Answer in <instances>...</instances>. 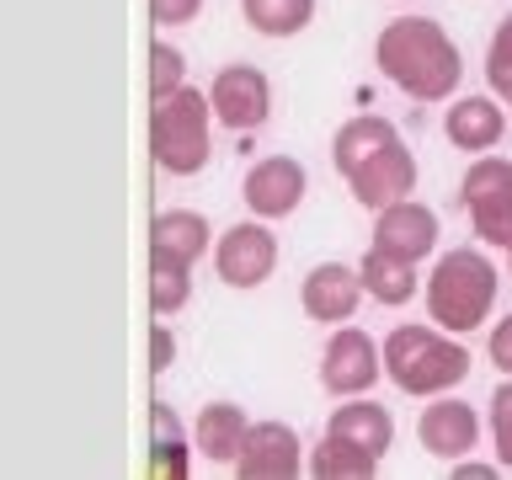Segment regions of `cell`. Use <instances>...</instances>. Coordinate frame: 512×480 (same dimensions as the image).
<instances>
[{
	"label": "cell",
	"mask_w": 512,
	"mask_h": 480,
	"mask_svg": "<svg viewBox=\"0 0 512 480\" xmlns=\"http://www.w3.org/2000/svg\"><path fill=\"white\" fill-rule=\"evenodd\" d=\"M374 64L411 102H448V96H459V80H464V54L448 38V27L432 22V16H411V11L379 27Z\"/></svg>",
	"instance_id": "cell-1"
},
{
	"label": "cell",
	"mask_w": 512,
	"mask_h": 480,
	"mask_svg": "<svg viewBox=\"0 0 512 480\" xmlns=\"http://www.w3.org/2000/svg\"><path fill=\"white\" fill-rule=\"evenodd\" d=\"M384 379H390L400 395H416V400L448 395L454 384L470 379V347L443 326L400 320V326L384 336Z\"/></svg>",
	"instance_id": "cell-2"
},
{
	"label": "cell",
	"mask_w": 512,
	"mask_h": 480,
	"mask_svg": "<svg viewBox=\"0 0 512 480\" xmlns=\"http://www.w3.org/2000/svg\"><path fill=\"white\" fill-rule=\"evenodd\" d=\"M496 294H502V272L480 246L443 251L427 272V320L454 336H470L491 320Z\"/></svg>",
	"instance_id": "cell-3"
},
{
	"label": "cell",
	"mask_w": 512,
	"mask_h": 480,
	"mask_svg": "<svg viewBox=\"0 0 512 480\" xmlns=\"http://www.w3.org/2000/svg\"><path fill=\"white\" fill-rule=\"evenodd\" d=\"M214 102L208 91L176 86L150 107V155L166 176H198L214 155Z\"/></svg>",
	"instance_id": "cell-4"
},
{
	"label": "cell",
	"mask_w": 512,
	"mask_h": 480,
	"mask_svg": "<svg viewBox=\"0 0 512 480\" xmlns=\"http://www.w3.org/2000/svg\"><path fill=\"white\" fill-rule=\"evenodd\" d=\"M459 203L470 214L480 246H507L512 240V160L507 155H470L459 176Z\"/></svg>",
	"instance_id": "cell-5"
},
{
	"label": "cell",
	"mask_w": 512,
	"mask_h": 480,
	"mask_svg": "<svg viewBox=\"0 0 512 480\" xmlns=\"http://www.w3.org/2000/svg\"><path fill=\"white\" fill-rule=\"evenodd\" d=\"M384 374V347L363 326H331L326 347H320V390L331 400L368 395Z\"/></svg>",
	"instance_id": "cell-6"
},
{
	"label": "cell",
	"mask_w": 512,
	"mask_h": 480,
	"mask_svg": "<svg viewBox=\"0 0 512 480\" xmlns=\"http://www.w3.org/2000/svg\"><path fill=\"white\" fill-rule=\"evenodd\" d=\"M278 235L267 230V219H240L214 240V272L224 288H262L278 272Z\"/></svg>",
	"instance_id": "cell-7"
},
{
	"label": "cell",
	"mask_w": 512,
	"mask_h": 480,
	"mask_svg": "<svg viewBox=\"0 0 512 480\" xmlns=\"http://www.w3.org/2000/svg\"><path fill=\"white\" fill-rule=\"evenodd\" d=\"M208 102H214L219 128L251 134V128H262L272 118V80L256 64H224L214 75V86H208Z\"/></svg>",
	"instance_id": "cell-8"
},
{
	"label": "cell",
	"mask_w": 512,
	"mask_h": 480,
	"mask_svg": "<svg viewBox=\"0 0 512 480\" xmlns=\"http://www.w3.org/2000/svg\"><path fill=\"white\" fill-rule=\"evenodd\" d=\"M304 192H310V176H304V166L294 155H262L246 176H240V203L267 224L299 214Z\"/></svg>",
	"instance_id": "cell-9"
},
{
	"label": "cell",
	"mask_w": 512,
	"mask_h": 480,
	"mask_svg": "<svg viewBox=\"0 0 512 480\" xmlns=\"http://www.w3.org/2000/svg\"><path fill=\"white\" fill-rule=\"evenodd\" d=\"M342 182H347V192L368 208V214H379L384 203H400V198L416 192V155H411L406 139H390L384 150L368 155L363 166H352Z\"/></svg>",
	"instance_id": "cell-10"
},
{
	"label": "cell",
	"mask_w": 512,
	"mask_h": 480,
	"mask_svg": "<svg viewBox=\"0 0 512 480\" xmlns=\"http://www.w3.org/2000/svg\"><path fill=\"white\" fill-rule=\"evenodd\" d=\"M363 299H368L363 272L347 262H315L299 283V310L310 320H320V326H347Z\"/></svg>",
	"instance_id": "cell-11"
},
{
	"label": "cell",
	"mask_w": 512,
	"mask_h": 480,
	"mask_svg": "<svg viewBox=\"0 0 512 480\" xmlns=\"http://www.w3.org/2000/svg\"><path fill=\"white\" fill-rule=\"evenodd\" d=\"M416 443L427 448L432 459H464L480 448V411L459 395H432L422 416H416Z\"/></svg>",
	"instance_id": "cell-12"
},
{
	"label": "cell",
	"mask_w": 512,
	"mask_h": 480,
	"mask_svg": "<svg viewBox=\"0 0 512 480\" xmlns=\"http://www.w3.org/2000/svg\"><path fill=\"white\" fill-rule=\"evenodd\" d=\"M310 464V448L299 443V432L288 422H251L246 448L235 459L240 480H294Z\"/></svg>",
	"instance_id": "cell-13"
},
{
	"label": "cell",
	"mask_w": 512,
	"mask_h": 480,
	"mask_svg": "<svg viewBox=\"0 0 512 480\" xmlns=\"http://www.w3.org/2000/svg\"><path fill=\"white\" fill-rule=\"evenodd\" d=\"M368 246L400 256V262H416L422 267L432 251H438V214L416 198H400V203H384L374 214V240Z\"/></svg>",
	"instance_id": "cell-14"
},
{
	"label": "cell",
	"mask_w": 512,
	"mask_h": 480,
	"mask_svg": "<svg viewBox=\"0 0 512 480\" xmlns=\"http://www.w3.org/2000/svg\"><path fill=\"white\" fill-rule=\"evenodd\" d=\"M507 118L512 112L496 102V91H470V96H448V112H443V139L464 155H486L502 144L507 134Z\"/></svg>",
	"instance_id": "cell-15"
},
{
	"label": "cell",
	"mask_w": 512,
	"mask_h": 480,
	"mask_svg": "<svg viewBox=\"0 0 512 480\" xmlns=\"http://www.w3.org/2000/svg\"><path fill=\"white\" fill-rule=\"evenodd\" d=\"M326 432L368 448L374 459H384L395 448V416H390V406H379V400H368V395H347L342 406L326 416Z\"/></svg>",
	"instance_id": "cell-16"
},
{
	"label": "cell",
	"mask_w": 512,
	"mask_h": 480,
	"mask_svg": "<svg viewBox=\"0 0 512 480\" xmlns=\"http://www.w3.org/2000/svg\"><path fill=\"white\" fill-rule=\"evenodd\" d=\"M246 432H251V416L235 400H208L198 411V422H192V443H198V454L208 464H230L235 470L240 448H246Z\"/></svg>",
	"instance_id": "cell-17"
},
{
	"label": "cell",
	"mask_w": 512,
	"mask_h": 480,
	"mask_svg": "<svg viewBox=\"0 0 512 480\" xmlns=\"http://www.w3.org/2000/svg\"><path fill=\"white\" fill-rule=\"evenodd\" d=\"M358 272H363V288L368 299L384 304V310H400V304H411L416 294H422V272H416V262H400V256L368 246L358 256Z\"/></svg>",
	"instance_id": "cell-18"
},
{
	"label": "cell",
	"mask_w": 512,
	"mask_h": 480,
	"mask_svg": "<svg viewBox=\"0 0 512 480\" xmlns=\"http://www.w3.org/2000/svg\"><path fill=\"white\" fill-rule=\"evenodd\" d=\"M150 246L198 267L203 256L214 251V224H208L198 208H166V214H155V224H150Z\"/></svg>",
	"instance_id": "cell-19"
},
{
	"label": "cell",
	"mask_w": 512,
	"mask_h": 480,
	"mask_svg": "<svg viewBox=\"0 0 512 480\" xmlns=\"http://www.w3.org/2000/svg\"><path fill=\"white\" fill-rule=\"evenodd\" d=\"M390 139H400V128L390 118H379V112H358V118H347L331 134V166H336V176H347L352 166H363V160L374 150H384Z\"/></svg>",
	"instance_id": "cell-20"
},
{
	"label": "cell",
	"mask_w": 512,
	"mask_h": 480,
	"mask_svg": "<svg viewBox=\"0 0 512 480\" xmlns=\"http://www.w3.org/2000/svg\"><path fill=\"white\" fill-rule=\"evenodd\" d=\"M187 448H198V443H187V432L182 422H176V411L166 406V400H150V475H171V480H182L192 470V454Z\"/></svg>",
	"instance_id": "cell-21"
},
{
	"label": "cell",
	"mask_w": 512,
	"mask_h": 480,
	"mask_svg": "<svg viewBox=\"0 0 512 480\" xmlns=\"http://www.w3.org/2000/svg\"><path fill=\"white\" fill-rule=\"evenodd\" d=\"M379 464H384V459H374L368 448H358V443H347V438H336V432H326V438L310 448L304 475H315V480H374Z\"/></svg>",
	"instance_id": "cell-22"
},
{
	"label": "cell",
	"mask_w": 512,
	"mask_h": 480,
	"mask_svg": "<svg viewBox=\"0 0 512 480\" xmlns=\"http://www.w3.org/2000/svg\"><path fill=\"white\" fill-rule=\"evenodd\" d=\"M187 299H192V262L150 246V310L171 320L187 310Z\"/></svg>",
	"instance_id": "cell-23"
},
{
	"label": "cell",
	"mask_w": 512,
	"mask_h": 480,
	"mask_svg": "<svg viewBox=\"0 0 512 480\" xmlns=\"http://www.w3.org/2000/svg\"><path fill=\"white\" fill-rule=\"evenodd\" d=\"M315 6L320 0H240V16L262 38H299L315 22Z\"/></svg>",
	"instance_id": "cell-24"
},
{
	"label": "cell",
	"mask_w": 512,
	"mask_h": 480,
	"mask_svg": "<svg viewBox=\"0 0 512 480\" xmlns=\"http://www.w3.org/2000/svg\"><path fill=\"white\" fill-rule=\"evenodd\" d=\"M176 86H187V54L166 38L150 43V102H160V96H171Z\"/></svg>",
	"instance_id": "cell-25"
},
{
	"label": "cell",
	"mask_w": 512,
	"mask_h": 480,
	"mask_svg": "<svg viewBox=\"0 0 512 480\" xmlns=\"http://www.w3.org/2000/svg\"><path fill=\"white\" fill-rule=\"evenodd\" d=\"M486 427H491V448H496V459H502V470H512V374H502V384L491 390Z\"/></svg>",
	"instance_id": "cell-26"
},
{
	"label": "cell",
	"mask_w": 512,
	"mask_h": 480,
	"mask_svg": "<svg viewBox=\"0 0 512 480\" xmlns=\"http://www.w3.org/2000/svg\"><path fill=\"white\" fill-rule=\"evenodd\" d=\"M486 80H491V91L502 96H512V11L496 22V32H491V48H486Z\"/></svg>",
	"instance_id": "cell-27"
},
{
	"label": "cell",
	"mask_w": 512,
	"mask_h": 480,
	"mask_svg": "<svg viewBox=\"0 0 512 480\" xmlns=\"http://www.w3.org/2000/svg\"><path fill=\"white\" fill-rule=\"evenodd\" d=\"M198 11H203V0H150L155 27H187V22H198Z\"/></svg>",
	"instance_id": "cell-28"
},
{
	"label": "cell",
	"mask_w": 512,
	"mask_h": 480,
	"mask_svg": "<svg viewBox=\"0 0 512 480\" xmlns=\"http://www.w3.org/2000/svg\"><path fill=\"white\" fill-rule=\"evenodd\" d=\"M171 363H176V336L166 326V315H155V326H150V374H166Z\"/></svg>",
	"instance_id": "cell-29"
},
{
	"label": "cell",
	"mask_w": 512,
	"mask_h": 480,
	"mask_svg": "<svg viewBox=\"0 0 512 480\" xmlns=\"http://www.w3.org/2000/svg\"><path fill=\"white\" fill-rule=\"evenodd\" d=\"M486 358H491L496 374H512V315H502V320L491 326V336H486Z\"/></svg>",
	"instance_id": "cell-30"
},
{
	"label": "cell",
	"mask_w": 512,
	"mask_h": 480,
	"mask_svg": "<svg viewBox=\"0 0 512 480\" xmlns=\"http://www.w3.org/2000/svg\"><path fill=\"white\" fill-rule=\"evenodd\" d=\"M491 475H502V459H475V454L454 459V480H491Z\"/></svg>",
	"instance_id": "cell-31"
},
{
	"label": "cell",
	"mask_w": 512,
	"mask_h": 480,
	"mask_svg": "<svg viewBox=\"0 0 512 480\" xmlns=\"http://www.w3.org/2000/svg\"><path fill=\"white\" fill-rule=\"evenodd\" d=\"M502 251H507V272H512V240H507V246H502Z\"/></svg>",
	"instance_id": "cell-32"
},
{
	"label": "cell",
	"mask_w": 512,
	"mask_h": 480,
	"mask_svg": "<svg viewBox=\"0 0 512 480\" xmlns=\"http://www.w3.org/2000/svg\"><path fill=\"white\" fill-rule=\"evenodd\" d=\"M507 112H512V96H507Z\"/></svg>",
	"instance_id": "cell-33"
}]
</instances>
